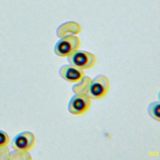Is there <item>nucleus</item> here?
Masks as SVG:
<instances>
[{
    "instance_id": "obj_1",
    "label": "nucleus",
    "mask_w": 160,
    "mask_h": 160,
    "mask_svg": "<svg viewBox=\"0 0 160 160\" xmlns=\"http://www.w3.org/2000/svg\"><path fill=\"white\" fill-rule=\"evenodd\" d=\"M110 82L104 75L99 74L91 79L86 94L91 99L98 100L103 98L109 92Z\"/></svg>"
},
{
    "instance_id": "obj_2",
    "label": "nucleus",
    "mask_w": 160,
    "mask_h": 160,
    "mask_svg": "<svg viewBox=\"0 0 160 160\" xmlns=\"http://www.w3.org/2000/svg\"><path fill=\"white\" fill-rule=\"evenodd\" d=\"M81 41L75 35H67L60 38L54 45V53L59 57H68L79 49Z\"/></svg>"
},
{
    "instance_id": "obj_3",
    "label": "nucleus",
    "mask_w": 160,
    "mask_h": 160,
    "mask_svg": "<svg viewBox=\"0 0 160 160\" xmlns=\"http://www.w3.org/2000/svg\"><path fill=\"white\" fill-rule=\"evenodd\" d=\"M68 62L82 69H88L92 68L97 62V57L88 51L78 49L67 57Z\"/></svg>"
},
{
    "instance_id": "obj_4",
    "label": "nucleus",
    "mask_w": 160,
    "mask_h": 160,
    "mask_svg": "<svg viewBox=\"0 0 160 160\" xmlns=\"http://www.w3.org/2000/svg\"><path fill=\"white\" fill-rule=\"evenodd\" d=\"M91 105V98L84 93H75L69 99L68 111L72 115H81L86 112Z\"/></svg>"
},
{
    "instance_id": "obj_5",
    "label": "nucleus",
    "mask_w": 160,
    "mask_h": 160,
    "mask_svg": "<svg viewBox=\"0 0 160 160\" xmlns=\"http://www.w3.org/2000/svg\"><path fill=\"white\" fill-rule=\"evenodd\" d=\"M36 138L34 134L29 131H24L17 134L11 141V148L18 152H26L34 146Z\"/></svg>"
},
{
    "instance_id": "obj_6",
    "label": "nucleus",
    "mask_w": 160,
    "mask_h": 160,
    "mask_svg": "<svg viewBox=\"0 0 160 160\" xmlns=\"http://www.w3.org/2000/svg\"><path fill=\"white\" fill-rule=\"evenodd\" d=\"M59 76L69 82H78L81 81L85 76L83 69L71 64H64L59 69Z\"/></svg>"
},
{
    "instance_id": "obj_7",
    "label": "nucleus",
    "mask_w": 160,
    "mask_h": 160,
    "mask_svg": "<svg viewBox=\"0 0 160 160\" xmlns=\"http://www.w3.org/2000/svg\"><path fill=\"white\" fill-rule=\"evenodd\" d=\"M81 31V26L74 21H68L61 24L57 29L56 34L59 38L67 35H74L79 34Z\"/></svg>"
},
{
    "instance_id": "obj_8",
    "label": "nucleus",
    "mask_w": 160,
    "mask_h": 160,
    "mask_svg": "<svg viewBox=\"0 0 160 160\" xmlns=\"http://www.w3.org/2000/svg\"><path fill=\"white\" fill-rule=\"evenodd\" d=\"M159 107L160 103L159 101H153L148 106V112L149 115L154 119L159 121Z\"/></svg>"
},
{
    "instance_id": "obj_9",
    "label": "nucleus",
    "mask_w": 160,
    "mask_h": 160,
    "mask_svg": "<svg viewBox=\"0 0 160 160\" xmlns=\"http://www.w3.org/2000/svg\"><path fill=\"white\" fill-rule=\"evenodd\" d=\"M9 142V138L6 132L0 130V148L6 146Z\"/></svg>"
}]
</instances>
